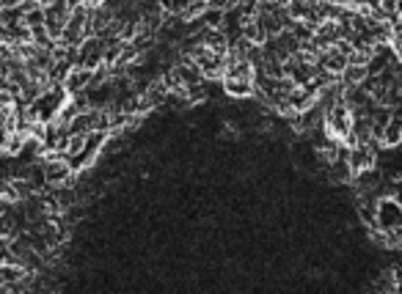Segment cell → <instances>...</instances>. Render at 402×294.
Masks as SVG:
<instances>
[{"label": "cell", "instance_id": "cell-1", "mask_svg": "<svg viewBox=\"0 0 402 294\" xmlns=\"http://www.w3.org/2000/svg\"><path fill=\"white\" fill-rule=\"evenodd\" d=\"M322 130L330 141L336 144H344L353 132V113L347 105H336L330 110H325V119H322Z\"/></svg>", "mask_w": 402, "mask_h": 294}, {"label": "cell", "instance_id": "cell-2", "mask_svg": "<svg viewBox=\"0 0 402 294\" xmlns=\"http://www.w3.org/2000/svg\"><path fill=\"white\" fill-rule=\"evenodd\" d=\"M42 173H44V184L50 187H67L75 176V168L69 159H64L61 154H47L44 162H42Z\"/></svg>", "mask_w": 402, "mask_h": 294}, {"label": "cell", "instance_id": "cell-3", "mask_svg": "<svg viewBox=\"0 0 402 294\" xmlns=\"http://www.w3.org/2000/svg\"><path fill=\"white\" fill-rule=\"evenodd\" d=\"M72 8H75V3H61V0L58 3H44V28H47V33L56 44H58V39H61L69 17H72Z\"/></svg>", "mask_w": 402, "mask_h": 294}, {"label": "cell", "instance_id": "cell-4", "mask_svg": "<svg viewBox=\"0 0 402 294\" xmlns=\"http://www.w3.org/2000/svg\"><path fill=\"white\" fill-rule=\"evenodd\" d=\"M102 64H105V39L88 36L78 47V67L88 69V72H97Z\"/></svg>", "mask_w": 402, "mask_h": 294}, {"label": "cell", "instance_id": "cell-5", "mask_svg": "<svg viewBox=\"0 0 402 294\" xmlns=\"http://www.w3.org/2000/svg\"><path fill=\"white\" fill-rule=\"evenodd\" d=\"M378 148L380 146H375V144L347 148V162H350V168H353L355 176H358V173H367V171L375 168V162H378Z\"/></svg>", "mask_w": 402, "mask_h": 294}, {"label": "cell", "instance_id": "cell-6", "mask_svg": "<svg viewBox=\"0 0 402 294\" xmlns=\"http://www.w3.org/2000/svg\"><path fill=\"white\" fill-rule=\"evenodd\" d=\"M91 77L94 72H88V69H81V67H75L69 77L64 80V91H67V96H78V94H85L88 88H91Z\"/></svg>", "mask_w": 402, "mask_h": 294}, {"label": "cell", "instance_id": "cell-7", "mask_svg": "<svg viewBox=\"0 0 402 294\" xmlns=\"http://www.w3.org/2000/svg\"><path fill=\"white\" fill-rule=\"evenodd\" d=\"M224 91L235 99H248L256 94V83L253 80H237V77H224Z\"/></svg>", "mask_w": 402, "mask_h": 294}, {"label": "cell", "instance_id": "cell-8", "mask_svg": "<svg viewBox=\"0 0 402 294\" xmlns=\"http://www.w3.org/2000/svg\"><path fill=\"white\" fill-rule=\"evenodd\" d=\"M380 144H383V146H400L402 144V113H394V110H392V119H389V124L383 127Z\"/></svg>", "mask_w": 402, "mask_h": 294}, {"label": "cell", "instance_id": "cell-9", "mask_svg": "<svg viewBox=\"0 0 402 294\" xmlns=\"http://www.w3.org/2000/svg\"><path fill=\"white\" fill-rule=\"evenodd\" d=\"M367 77H369V72H367V67H355V64H347V69L342 72V85L344 88H361L364 83H367Z\"/></svg>", "mask_w": 402, "mask_h": 294}]
</instances>
